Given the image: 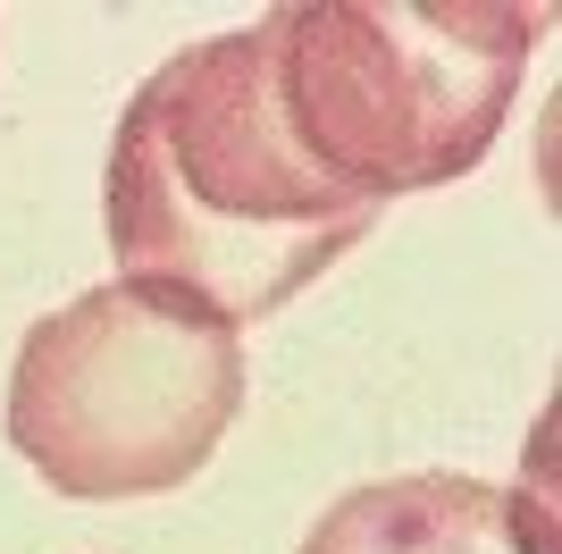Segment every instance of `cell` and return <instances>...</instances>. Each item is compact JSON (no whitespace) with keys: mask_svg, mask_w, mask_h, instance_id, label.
I'll list each match as a JSON object with an SVG mask.
<instances>
[{"mask_svg":"<svg viewBox=\"0 0 562 554\" xmlns=\"http://www.w3.org/2000/svg\"><path fill=\"white\" fill-rule=\"evenodd\" d=\"M269 76L303 160L352 202L453 185L495 152L554 9L504 0H319L269 9Z\"/></svg>","mask_w":562,"mask_h":554,"instance_id":"7a4b0ae2","label":"cell"},{"mask_svg":"<svg viewBox=\"0 0 562 554\" xmlns=\"http://www.w3.org/2000/svg\"><path fill=\"white\" fill-rule=\"evenodd\" d=\"M244 328L218 311L110 277L25 328L9 369V445L76 505L186 487L244 412Z\"/></svg>","mask_w":562,"mask_h":554,"instance_id":"3957f363","label":"cell"},{"mask_svg":"<svg viewBox=\"0 0 562 554\" xmlns=\"http://www.w3.org/2000/svg\"><path fill=\"white\" fill-rule=\"evenodd\" d=\"M294 554H554L520 487L470 470H403L336 496Z\"/></svg>","mask_w":562,"mask_h":554,"instance_id":"277c9868","label":"cell"},{"mask_svg":"<svg viewBox=\"0 0 562 554\" xmlns=\"http://www.w3.org/2000/svg\"><path fill=\"white\" fill-rule=\"evenodd\" d=\"M101 219L117 277L168 286L227 328L285 311L378 228L370 202L303 160L260 25L186 43L135 85L110 135Z\"/></svg>","mask_w":562,"mask_h":554,"instance_id":"6da1fadb","label":"cell"}]
</instances>
